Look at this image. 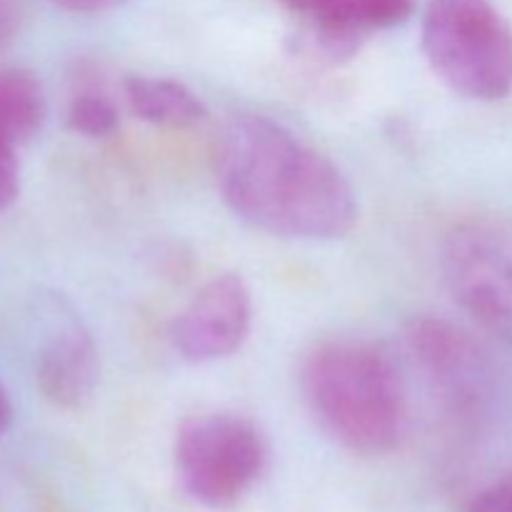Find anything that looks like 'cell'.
Masks as SVG:
<instances>
[{
    "label": "cell",
    "instance_id": "277c9868",
    "mask_svg": "<svg viewBox=\"0 0 512 512\" xmlns=\"http://www.w3.org/2000/svg\"><path fill=\"white\" fill-rule=\"evenodd\" d=\"M175 475L195 503L230 508L263 475L268 448L248 418L210 413L190 418L175 435Z\"/></svg>",
    "mask_w": 512,
    "mask_h": 512
},
{
    "label": "cell",
    "instance_id": "8fae6325",
    "mask_svg": "<svg viewBox=\"0 0 512 512\" xmlns=\"http://www.w3.org/2000/svg\"><path fill=\"white\" fill-rule=\"evenodd\" d=\"M65 120L73 133L85 138H108L118 130L120 113L115 100L103 90H80L70 98Z\"/></svg>",
    "mask_w": 512,
    "mask_h": 512
},
{
    "label": "cell",
    "instance_id": "8992f818",
    "mask_svg": "<svg viewBox=\"0 0 512 512\" xmlns=\"http://www.w3.org/2000/svg\"><path fill=\"white\" fill-rule=\"evenodd\" d=\"M253 325V293L238 273H220L175 318L170 340L185 363L205 365L243 348Z\"/></svg>",
    "mask_w": 512,
    "mask_h": 512
},
{
    "label": "cell",
    "instance_id": "5b68a950",
    "mask_svg": "<svg viewBox=\"0 0 512 512\" xmlns=\"http://www.w3.org/2000/svg\"><path fill=\"white\" fill-rule=\"evenodd\" d=\"M440 270L465 313L512 340V218L478 215L455 225L443 240Z\"/></svg>",
    "mask_w": 512,
    "mask_h": 512
},
{
    "label": "cell",
    "instance_id": "e0dca14e",
    "mask_svg": "<svg viewBox=\"0 0 512 512\" xmlns=\"http://www.w3.org/2000/svg\"><path fill=\"white\" fill-rule=\"evenodd\" d=\"M13 425V400H10V393L5 390V385L0 383V438L10 430Z\"/></svg>",
    "mask_w": 512,
    "mask_h": 512
},
{
    "label": "cell",
    "instance_id": "7a4b0ae2",
    "mask_svg": "<svg viewBox=\"0 0 512 512\" xmlns=\"http://www.w3.org/2000/svg\"><path fill=\"white\" fill-rule=\"evenodd\" d=\"M300 388L320 428L358 455L398 448L408 425V395L393 360L358 340H328L308 353Z\"/></svg>",
    "mask_w": 512,
    "mask_h": 512
},
{
    "label": "cell",
    "instance_id": "4fadbf2b",
    "mask_svg": "<svg viewBox=\"0 0 512 512\" xmlns=\"http://www.w3.org/2000/svg\"><path fill=\"white\" fill-rule=\"evenodd\" d=\"M468 512H512V478L500 480L483 490Z\"/></svg>",
    "mask_w": 512,
    "mask_h": 512
},
{
    "label": "cell",
    "instance_id": "9a60e30c",
    "mask_svg": "<svg viewBox=\"0 0 512 512\" xmlns=\"http://www.w3.org/2000/svg\"><path fill=\"white\" fill-rule=\"evenodd\" d=\"M50 3L68 10V13H98V10L113 8L120 0H50Z\"/></svg>",
    "mask_w": 512,
    "mask_h": 512
},
{
    "label": "cell",
    "instance_id": "2e32d148",
    "mask_svg": "<svg viewBox=\"0 0 512 512\" xmlns=\"http://www.w3.org/2000/svg\"><path fill=\"white\" fill-rule=\"evenodd\" d=\"M280 3H283L288 10H293V13L308 18V15H315L318 10H323L330 0H280Z\"/></svg>",
    "mask_w": 512,
    "mask_h": 512
},
{
    "label": "cell",
    "instance_id": "5bb4252c",
    "mask_svg": "<svg viewBox=\"0 0 512 512\" xmlns=\"http://www.w3.org/2000/svg\"><path fill=\"white\" fill-rule=\"evenodd\" d=\"M23 20V5L20 0H0V50L15 38Z\"/></svg>",
    "mask_w": 512,
    "mask_h": 512
},
{
    "label": "cell",
    "instance_id": "6da1fadb",
    "mask_svg": "<svg viewBox=\"0 0 512 512\" xmlns=\"http://www.w3.org/2000/svg\"><path fill=\"white\" fill-rule=\"evenodd\" d=\"M215 180L240 220L280 238H343L358 220V198L343 170L265 115H240L225 128Z\"/></svg>",
    "mask_w": 512,
    "mask_h": 512
},
{
    "label": "cell",
    "instance_id": "7c38bea8",
    "mask_svg": "<svg viewBox=\"0 0 512 512\" xmlns=\"http://www.w3.org/2000/svg\"><path fill=\"white\" fill-rule=\"evenodd\" d=\"M20 193V163L15 148H0V213L15 203Z\"/></svg>",
    "mask_w": 512,
    "mask_h": 512
},
{
    "label": "cell",
    "instance_id": "30bf717a",
    "mask_svg": "<svg viewBox=\"0 0 512 512\" xmlns=\"http://www.w3.org/2000/svg\"><path fill=\"white\" fill-rule=\"evenodd\" d=\"M43 85L20 68L0 70V148L28 143L45 120Z\"/></svg>",
    "mask_w": 512,
    "mask_h": 512
},
{
    "label": "cell",
    "instance_id": "3957f363",
    "mask_svg": "<svg viewBox=\"0 0 512 512\" xmlns=\"http://www.w3.org/2000/svg\"><path fill=\"white\" fill-rule=\"evenodd\" d=\"M423 53L463 98L493 103L512 93V28L490 0H430Z\"/></svg>",
    "mask_w": 512,
    "mask_h": 512
},
{
    "label": "cell",
    "instance_id": "ba28073f",
    "mask_svg": "<svg viewBox=\"0 0 512 512\" xmlns=\"http://www.w3.org/2000/svg\"><path fill=\"white\" fill-rule=\"evenodd\" d=\"M35 380L45 400L63 410H80L93 400L100 358L90 330L75 315H63L40 345Z\"/></svg>",
    "mask_w": 512,
    "mask_h": 512
},
{
    "label": "cell",
    "instance_id": "52a82bcc",
    "mask_svg": "<svg viewBox=\"0 0 512 512\" xmlns=\"http://www.w3.org/2000/svg\"><path fill=\"white\" fill-rule=\"evenodd\" d=\"M415 0H330L308 15L298 50L323 65H343L363 50L378 30L403 25L413 15Z\"/></svg>",
    "mask_w": 512,
    "mask_h": 512
},
{
    "label": "cell",
    "instance_id": "9c48e42d",
    "mask_svg": "<svg viewBox=\"0 0 512 512\" xmlns=\"http://www.w3.org/2000/svg\"><path fill=\"white\" fill-rule=\"evenodd\" d=\"M135 118L160 128H190L208 118V108L188 85L173 78L130 75L123 85Z\"/></svg>",
    "mask_w": 512,
    "mask_h": 512
}]
</instances>
